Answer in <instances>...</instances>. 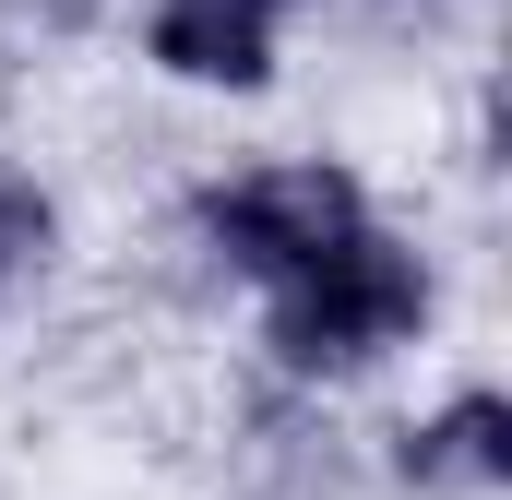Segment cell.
Segmentation results:
<instances>
[{
  "mask_svg": "<svg viewBox=\"0 0 512 500\" xmlns=\"http://www.w3.org/2000/svg\"><path fill=\"white\" fill-rule=\"evenodd\" d=\"M405 322H417V262H405L393 239H370V227L274 298V346H286L298 370H346V358L393 346Z\"/></svg>",
  "mask_w": 512,
  "mask_h": 500,
  "instance_id": "cell-1",
  "label": "cell"
},
{
  "mask_svg": "<svg viewBox=\"0 0 512 500\" xmlns=\"http://www.w3.org/2000/svg\"><path fill=\"white\" fill-rule=\"evenodd\" d=\"M358 227H370V215H358V191H346L334 167H262L239 191H215V239L239 250L251 274H274V286H298L310 262H334Z\"/></svg>",
  "mask_w": 512,
  "mask_h": 500,
  "instance_id": "cell-2",
  "label": "cell"
},
{
  "mask_svg": "<svg viewBox=\"0 0 512 500\" xmlns=\"http://www.w3.org/2000/svg\"><path fill=\"white\" fill-rule=\"evenodd\" d=\"M155 60L191 84H262V12L251 0H167L155 12Z\"/></svg>",
  "mask_w": 512,
  "mask_h": 500,
  "instance_id": "cell-3",
  "label": "cell"
},
{
  "mask_svg": "<svg viewBox=\"0 0 512 500\" xmlns=\"http://www.w3.org/2000/svg\"><path fill=\"white\" fill-rule=\"evenodd\" d=\"M512 441H501V393H465L429 441H417V477H501Z\"/></svg>",
  "mask_w": 512,
  "mask_h": 500,
  "instance_id": "cell-4",
  "label": "cell"
},
{
  "mask_svg": "<svg viewBox=\"0 0 512 500\" xmlns=\"http://www.w3.org/2000/svg\"><path fill=\"white\" fill-rule=\"evenodd\" d=\"M12 227H24V203H0V239H12Z\"/></svg>",
  "mask_w": 512,
  "mask_h": 500,
  "instance_id": "cell-5",
  "label": "cell"
},
{
  "mask_svg": "<svg viewBox=\"0 0 512 500\" xmlns=\"http://www.w3.org/2000/svg\"><path fill=\"white\" fill-rule=\"evenodd\" d=\"M251 12H274V0H251Z\"/></svg>",
  "mask_w": 512,
  "mask_h": 500,
  "instance_id": "cell-6",
  "label": "cell"
}]
</instances>
